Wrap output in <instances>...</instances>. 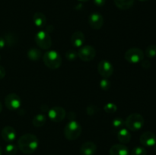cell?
Masks as SVG:
<instances>
[{"label":"cell","mask_w":156,"mask_h":155,"mask_svg":"<svg viewBox=\"0 0 156 155\" xmlns=\"http://www.w3.org/2000/svg\"><path fill=\"white\" fill-rule=\"evenodd\" d=\"M39 145V141L36 135L33 134H25L18 140V147L24 154H31L36 151Z\"/></svg>","instance_id":"1"},{"label":"cell","mask_w":156,"mask_h":155,"mask_svg":"<svg viewBox=\"0 0 156 155\" xmlns=\"http://www.w3.org/2000/svg\"><path fill=\"white\" fill-rule=\"evenodd\" d=\"M43 61L47 68L50 69H57L62 65L61 56L54 50H50L45 53L43 56Z\"/></svg>","instance_id":"2"},{"label":"cell","mask_w":156,"mask_h":155,"mask_svg":"<svg viewBox=\"0 0 156 155\" xmlns=\"http://www.w3.org/2000/svg\"><path fill=\"white\" fill-rule=\"evenodd\" d=\"M82 126L78 122L71 120L66 124L64 129V136L69 141H74L82 134Z\"/></svg>","instance_id":"3"},{"label":"cell","mask_w":156,"mask_h":155,"mask_svg":"<svg viewBox=\"0 0 156 155\" xmlns=\"http://www.w3.org/2000/svg\"><path fill=\"white\" fill-rule=\"evenodd\" d=\"M144 118L140 113H132L128 115L125 120V126L128 130L136 132L144 126Z\"/></svg>","instance_id":"4"},{"label":"cell","mask_w":156,"mask_h":155,"mask_svg":"<svg viewBox=\"0 0 156 155\" xmlns=\"http://www.w3.org/2000/svg\"><path fill=\"white\" fill-rule=\"evenodd\" d=\"M35 43L42 50H48L52 46V39L48 32L40 30L35 35Z\"/></svg>","instance_id":"5"},{"label":"cell","mask_w":156,"mask_h":155,"mask_svg":"<svg viewBox=\"0 0 156 155\" xmlns=\"http://www.w3.org/2000/svg\"><path fill=\"white\" fill-rule=\"evenodd\" d=\"M124 59L129 63H139L144 59V53L141 49L133 47L125 53Z\"/></svg>","instance_id":"6"},{"label":"cell","mask_w":156,"mask_h":155,"mask_svg":"<svg viewBox=\"0 0 156 155\" xmlns=\"http://www.w3.org/2000/svg\"><path fill=\"white\" fill-rule=\"evenodd\" d=\"M78 53V57L84 62H90L94 59L96 56V50L92 46H82Z\"/></svg>","instance_id":"7"},{"label":"cell","mask_w":156,"mask_h":155,"mask_svg":"<svg viewBox=\"0 0 156 155\" xmlns=\"http://www.w3.org/2000/svg\"><path fill=\"white\" fill-rule=\"evenodd\" d=\"M5 106L10 110H16L20 108L21 105V100L19 96L15 93L9 94L5 98Z\"/></svg>","instance_id":"8"},{"label":"cell","mask_w":156,"mask_h":155,"mask_svg":"<svg viewBox=\"0 0 156 155\" xmlns=\"http://www.w3.org/2000/svg\"><path fill=\"white\" fill-rule=\"evenodd\" d=\"M66 112L62 106H54L51 108L48 112V117L51 121L54 122H59L65 119Z\"/></svg>","instance_id":"9"},{"label":"cell","mask_w":156,"mask_h":155,"mask_svg":"<svg viewBox=\"0 0 156 155\" xmlns=\"http://www.w3.org/2000/svg\"><path fill=\"white\" fill-rule=\"evenodd\" d=\"M98 71L101 76L105 78H108L114 73V67L109 61L102 60L98 65Z\"/></svg>","instance_id":"10"},{"label":"cell","mask_w":156,"mask_h":155,"mask_svg":"<svg viewBox=\"0 0 156 155\" xmlns=\"http://www.w3.org/2000/svg\"><path fill=\"white\" fill-rule=\"evenodd\" d=\"M88 23L90 27L94 30H99L104 24V18L100 13L93 12L88 17Z\"/></svg>","instance_id":"11"},{"label":"cell","mask_w":156,"mask_h":155,"mask_svg":"<svg viewBox=\"0 0 156 155\" xmlns=\"http://www.w3.org/2000/svg\"><path fill=\"white\" fill-rule=\"evenodd\" d=\"M140 141L145 147H153L156 144V136L152 132H146L141 135Z\"/></svg>","instance_id":"12"},{"label":"cell","mask_w":156,"mask_h":155,"mask_svg":"<svg viewBox=\"0 0 156 155\" xmlns=\"http://www.w3.org/2000/svg\"><path fill=\"white\" fill-rule=\"evenodd\" d=\"M1 135L3 140L7 141V142H12V141H15L17 137L16 131L15 130L13 127L9 126L3 128L1 132Z\"/></svg>","instance_id":"13"},{"label":"cell","mask_w":156,"mask_h":155,"mask_svg":"<svg viewBox=\"0 0 156 155\" xmlns=\"http://www.w3.org/2000/svg\"><path fill=\"white\" fill-rule=\"evenodd\" d=\"M97 152V146L92 141H86L80 147L81 155H94Z\"/></svg>","instance_id":"14"},{"label":"cell","mask_w":156,"mask_h":155,"mask_svg":"<svg viewBox=\"0 0 156 155\" xmlns=\"http://www.w3.org/2000/svg\"><path fill=\"white\" fill-rule=\"evenodd\" d=\"M85 37V34L82 31H76L71 36L72 45L76 48H80L84 45Z\"/></svg>","instance_id":"15"},{"label":"cell","mask_w":156,"mask_h":155,"mask_svg":"<svg viewBox=\"0 0 156 155\" xmlns=\"http://www.w3.org/2000/svg\"><path fill=\"white\" fill-rule=\"evenodd\" d=\"M110 155H129V149L123 144H116L110 148Z\"/></svg>","instance_id":"16"},{"label":"cell","mask_w":156,"mask_h":155,"mask_svg":"<svg viewBox=\"0 0 156 155\" xmlns=\"http://www.w3.org/2000/svg\"><path fill=\"white\" fill-rule=\"evenodd\" d=\"M33 21L38 28H44L47 24V18L42 12H35L33 16Z\"/></svg>","instance_id":"17"},{"label":"cell","mask_w":156,"mask_h":155,"mask_svg":"<svg viewBox=\"0 0 156 155\" xmlns=\"http://www.w3.org/2000/svg\"><path fill=\"white\" fill-rule=\"evenodd\" d=\"M117 138L121 144H127L131 140V134L127 129H120L117 133Z\"/></svg>","instance_id":"18"},{"label":"cell","mask_w":156,"mask_h":155,"mask_svg":"<svg viewBox=\"0 0 156 155\" xmlns=\"http://www.w3.org/2000/svg\"><path fill=\"white\" fill-rule=\"evenodd\" d=\"M114 4L121 10L129 9L133 5L134 0H114Z\"/></svg>","instance_id":"19"},{"label":"cell","mask_w":156,"mask_h":155,"mask_svg":"<svg viewBox=\"0 0 156 155\" xmlns=\"http://www.w3.org/2000/svg\"><path fill=\"white\" fill-rule=\"evenodd\" d=\"M27 57L31 61H38L42 57V53L37 48H30L27 51Z\"/></svg>","instance_id":"20"},{"label":"cell","mask_w":156,"mask_h":155,"mask_svg":"<svg viewBox=\"0 0 156 155\" xmlns=\"http://www.w3.org/2000/svg\"><path fill=\"white\" fill-rule=\"evenodd\" d=\"M47 122V117L44 114H37L33 118V120H32V124H33L34 126L37 128L42 127L44 124Z\"/></svg>","instance_id":"21"},{"label":"cell","mask_w":156,"mask_h":155,"mask_svg":"<svg viewBox=\"0 0 156 155\" xmlns=\"http://www.w3.org/2000/svg\"><path fill=\"white\" fill-rule=\"evenodd\" d=\"M5 43L7 44L9 46H12L13 45H15L17 42V37L15 34H13L12 33H7V34L5 36Z\"/></svg>","instance_id":"22"},{"label":"cell","mask_w":156,"mask_h":155,"mask_svg":"<svg viewBox=\"0 0 156 155\" xmlns=\"http://www.w3.org/2000/svg\"><path fill=\"white\" fill-rule=\"evenodd\" d=\"M18 147L14 144H9L5 147V153L7 155H15L18 152Z\"/></svg>","instance_id":"23"},{"label":"cell","mask_w":156,"mask_h":155,"mask_svg":"<svg viewBox=\"0 0 156 155\" xmlns=\"http://www.w3.org/2000/svg\"><path fill=\"white\" fill-rule=\"evenodd\" d=\"M146 56L149 59L156 56V45H150L146 49Z\"/></svg>","instance_id":"24"},{"label":"cell","mask_w":156,"mask_h":155,"mask_svg":"<svg viewBox=\"0 0 156 155\" xmlns=\"http://www.w3.org/2000/svg\"><path fill=\"white\" fill-rule=\"evenodd\" d=\"M112 126L115 129H123V126H125V121L122 118H116L113 120L112 122Z\"/></svg>","instance_id":"25"},{"label":"cell","mask_w":156,"mask_h":155,"mask_svg":"<svg viewBox=\"0 0 156 155\" xmlns=\"http://www.w3.org/2000/svg\"><path fill=\"white\" fill-rule=\"evenodd\" d=\"M65 56L67 60L70 61V62H73V61H75L77 59L78 53L73 50H69L66 53Z\"/></svg>","instance_id":"26"},{"label":"cell","mask_w":156,"mask_h":155,"mask_svg":"<svg viewBox=\"0 0 156 155\" xmlns=\"http://www.w3.org/2000/svg\"><path fill=\"white\" fill-rule=\"evenodd\" d=\"M117 105L114 104L113 103H108L104 106V110L105 111V112L107 113H114L117 111Z\"/></svg>","instance_id":"27"},{"label":"cell","mask_w":156,"mask_h":155,"mask_svg":"<svg viewBox=\"0 0 156 155\" xmlns=\"http://www.w3.org/2000/svg\"><path fill=\"white\" fill-rule=\"evenodd\" d=\"M147 154V151L146 149L143 147H136L133 149L132 152H131V155H146Z\"/></svg>","instance_id":"28"},{"label":"cell","mask_w":156,"mask_h":155,"mask_svg":"<svg viewBox=\"0 0 156 155\" xmlns=\"http://www.w3.org/2000/svg\"><path fill=\"white\" fill-rule=\"evenodd\" d=\"M100 88L103 91H108L110 88H111V82H110V81L107 78L101 79L100 81Z\"/></svg>","instance_id":"29"},{"label":"cell","mask_w":156,"mask_h":155,"mask_svg":"<svg viewBox=\"0 0 156 155\" xmlns=\"http://www.w3.org/2000/svg\"><path fill=\"white\" fill-rule=\"evenodd\" d=\"M86 112L89 115H93L98 112V108L97 106H94V105H90L87 107Z\"/></svg>","instance_id":"30"},{"label":"cell","mask_w":156,"mask_h":155,"mask_svg":"<svg viewBox=\"0 0 156 155\" xmlns=\"http://www.w3.org/2000/svg\"><path fill=\"white\" fill-rule=\"evenodd\" d=\"M142 67L143 68H149L151 67V62L149 60H143L142 61Z\"/></svg>","instance_id":"31"},{"label":"cell","mask_w":156,"mask_h":155,"mask_svg":"<svg viewBox=\"0 0 156 155\" xmlns=\"http://www.w3.org/2000/svg\"><path fill=\"white\" fill-rule=\"evenodd\" d=\"M93 2H94V4L95 5L98 6V7H101V6L105 5L106 0H93Z\"/></svg>","instance_id":"32"},{"label":"cell","mask_w":156,"mask_h":155,"mask_svg":"<svg viewBox=\"0 0 156 155\" xmlns=\"http://www.w3.org/2000/svg\"><path fill=\"white\" fill-rule=\"evenodd\" d=\"M5 69L3 66L0 65V79H2L4 78L5 76Z\"/></svg>","instance_id":"33"},{"label":"cell","mask_w":156,"mask_h":155,"mask_svg":"<svg viewBox=\"0 0 156 155\" xmlns=\"http://www.w3.org/2000/svg\"><path fill=\"white\" fill-rule=\"evenodd\" d=\"M5 45L6 43H5V39L3 37H2V36H0V50L4 48Z\"/></svg>","instance_id":"34"},{"label":"cell","mask_w":156,"mask_h":155,"mask_svg":"<svg viewBox=\"0 0 156 155\" xmlns=\"http://www.w3.org/2000/svg\"><path fill=\"white\" fill-rule=\"evenodd\" d=\"M41 110L43 111V112H47V110H48V106H47V105L44 104V105H42V106H41Z\"/></svg>","instance_id":"35"},{"label":"cell","mask_w":156,"mask_h":155,"mask_svg":"<svg viewBox=\"0 0 156 155\" xmlns=\"http://www.w3.org/2000/svg\"><path fill=\"white\" fill-rule=\"evenodd\" d=\"M2 111V105L1 102H0V112H1Z\"/></svg>","instance_id":"36"},{"label":"cell","mask_w":156,"mask_h":155,"mask_svg":"<svg viewBox=\"0 0 156 155\" xmlns=\"http://www.w3.org/2000/svg\"><path fill=\"white\" fill-rule=\"evenodd\" d=\"M78 1H80V2H86L89 1V0H78Z\"/></svg>","instance_id":"37"},{"label":"cell","mask_w":156,"mask_h":155,"mask_svg":"<svg viewBox=\"0 0 156 155\" xmlns=\"http://www.w3.org/2000/svg\"><path fill=\"white\" fill-rule=\"evenodd\" d=\"M0 155H2V149L1 146H0Z\"/></svg>","instance_id":"38"},{"label":"cell","mask_w":156,"mask_h":155,"mask_svg":"<svg viewBox=\"0 0 156 155\" xmlns=\"http://www.w3.org/2000/svg\"><path fill=\"white\" fill-rule=\"evenodd\" d=\"M140 2H146V1H149V0H139Z\"/></svg>","instance_id":"39"},{"label":"cell","mask_w":156,"mask_h":155,"mask_svg":"<svg viewBox=\"0 0 156 155\" xmlns=\"http://www.w3.org/2000/svg\"><path fill=\"white\" fill-rule=\"evenodd\" d=\"M153 147H154V149H155V152H156V144L153 146Z\"/></svg>","instance_id":"40"},{"label":"cell","mask_w":156,"mask_h":155,"mask_svg":"<svg viewBox=\"0 0 156 155\" xmlns=\"http://www.w3.org/2000/svg\"><path fill=\"white\" fill-rule=\"evenodd\" d=\"M0 59H1V56H0Z\"/></svg>","instance_id":"41"}]
</instances>
